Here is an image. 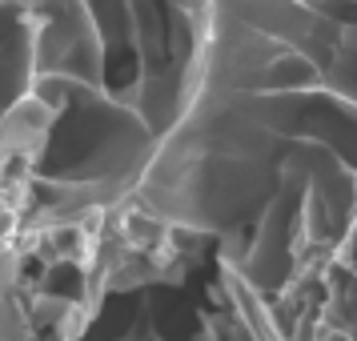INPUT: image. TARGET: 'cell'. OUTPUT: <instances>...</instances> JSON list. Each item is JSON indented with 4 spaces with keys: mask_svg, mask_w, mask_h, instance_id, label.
Segmentation results:
<instances>
[{
    "mask_svg": "<svg viewBox=\"0 0 357 341\" xmlns=\"http://www.w3.org/2000/svg\"><path fill=\"white\" fill-rule=\"evenodd\" d=\"M132 205L209 237L273 309L357 217V0H213L181 125Z\"/></svg>",
    "mask_w": 357,
    "mask_h": 341,
    "instance_id": "obj_1",
    "label": "cell"
},
{
    "mask_svg": "<svg viewBox=\"0 0 357 341\" xmlns=\"http://www.w3.org/2000/svg\"><path fill=\"white\" fill-rule=\"evenodd\" d=\"M36 24L29 0H0V121L33 93Z\"/></svg>",
    "mask_w": 357,
    "mask_h": 341,
    "instance_id": "obj_2",
    "label": "cell"
}]
</instances>
